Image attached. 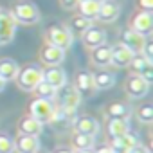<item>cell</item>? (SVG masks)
I'll list each match as a JSON object with an SVG mask.
<instances>
[{
  "label": "cell",
  "instance_id": "cell-1",
  "mask_svg": "<svg viewBox=\"0 0 153 153\" xmlns=\"http://www.w3.org/2000/svg\"><path fill=\"white\" fill-rule=\"evenodd\" d=\"M9 13H11V16L15 18L16 24H24V25H34L42 18L40 9L31 0H18V2H15Z\"/></svg>",
  "mask_w": 153,
  "mask_h": 153
},
{
  "label": "cell",
  "instance_id": "cell-17",
  "mask_svg": "<svg viewBox=\"0 0 153 153\" xmlns=\"http://www.w3.org/2000/svg\"><path fill=\"white\" fill-rule=\"evenodd\" d=\"M144 42H146V38H144L142 34L135 33L133 29H126V31L123 33V36H121V43L126 45V47H128L131 52H135V54H140V51H142V47H144Z\"/></svg>",
  "mask_w": 153,
  "mask_h": 153
},
{
  "label": "cell",
  "instance_id": "cell-12",
  "mask_svg": "<svg viewBox=\"0 0 153 153\" xmlns=\"http://www.w3.org/2000/svg\"><path fill=\"white\" fill-rule=\"evenodd\" d=\"M121 15V6L117 2H112V0H101V7H99V13L96 16V20L99 22H115Z\"/></svg>",
  "mask_w": 153,
  "mask_h": 153
},
{
  "label": "cell",
  "instance_id": "cell-8",
  "mask_svg": "<svg viewBox=\"0 0 153 153\" xmlns=\"http://www.w3.org/2000/svg\"><path fill=\"white\" fill-rule=\"evenodd\" d=\"M74 88L78 90V94L81 97H90L96 94V87H94V78L88 70H81L76 74V85Z\"/></svg>",
  "mask_w": 153,
  "mask_h": 153
},
{
  "label": "cell",
  "instance_id": "cell-40",
  "mask_svg": "<svg viewBox=\"0 0 153 153\" xmlns=\"http://www.w3.org/2000/svg\"><path fill=\"white\" fill-rule=\"evenodd\" d=\"M74 153H94L92 149H81V151H74Z\"/></svg>",
  "mask_w": 153,
  "mask_h": 153
},
{
  "label": "cell",
  "instance_id": "cell-21",
  "mask_svg": "<svg viewBox=\"0 0 153 153\" xmlns=\"http://www.w3.org/2000/svg\"><path fill=\"white\" fill-rule=\"evenodd\" d=\"M42 130H43V124L42 123H38L34 117H24V119H20V123H18V131L20 133H24V135H40L42 133Z\"/></svg>",
  "mask_w": 153,
  "mask_h": 153
},
{
  "label": "cell",
  "instance_id": "cell-27",
  "mask_svg": "<svg viewBox=\"0 0 153 153\" xmlns=\"http://www.w3.org/2000/svg\"><path fill=\"white\" fill-rule=\"evenodd\" d=\"M90 25H92V20H88V18H85V16L78 15V16H74V18L70 20L68 31H70L72 34H83Z\"/></svg>",
  "mask_w": 153,
  "mask_h": 153
},
{
  "label": "cell",
  "instance_id": "cell-31",
  "mask_svg": "<svg viewBox=\"0 0 153 153\" xmlns=\"http://www.w3.org/2000/svg\"><path fill=\"white\" fill-rule=\"evenodd\" d=\"M15 148H13V139L9 135H4L0 133V153H13Z\"/></svg>",
  "mask_w": 153,
  "mask_h": 153
},
{
  "label": "cell",
  "instance_id": "cell-6",
  "mask_svg": "<svg viewBox=\"0 0 153 153\" xmlns=\"http://www.w3.org/2000/svg\"><path fill=\"white\" fill-rule=\"evenodd\" d=\"M124 90H126L128 97H131V99H142L149 92V85L140 78V76L131 74L130 78L126 79V83H124Z\"/></svg>",
  "mask_w": 153,
  "mask_h": 153
},
{
  "label": "cell",
  "instance_id": "cell-7",
  "mask_svg": "<svg viewBox=\"0 0 153 153\" xmlns=\"http://www.w3.org/2000/svg\"><path fill=\"white\" fill-rule=\"evenodd\" d=\"M16 22L11 16V13L0 11V45H7L13 42L15 33H16Z\"/></svg>",
  "mask_w": 153,
  "mask_h": 153
},
{
  "label": "cell",
  "instance_id": "cell-32",
  "mask_svg": "<svg viewBox=\"0 0 153 153\" xmlns=\"http://www.w3.org/2000/svg\"><path fill=\"white\" fill-rule=\"evenodd\" d=\"M137 76H140V78H142L148 85H151V83H153V63H148V65L140 70V74H137Z\"/></svg>",
  "mask_w": 153,
  "mask_h": 153
},
{
  "label": "cell",
  "instance_id": "cell-11",
  "mask_svg": "<svg viewBox=\"0 0 153 153\" xmlns=\"http://www.w3.org/2000/svg\"><path fill=\"white\" fill-rule=\"evenodd\" d=\"M43 81L49 83L51 87H54L56 90L65 88L67 85V72L61 67H49L47 70H43Z\"/></svg>",
  "mask_w": 153,
  "mask_h": 153
},
{
  "label": "cell",
  "instance_id": "cell-34",
  "mask_svg": "<svg viewBox=\"0 0 153 153\" xmlns=\"http://www.w3.org/2000/svg\"><path fill=\"white\" fill-rule=\"evenodd\" d=\"M79 2L81 0H59V4H61L63 9H76Z\"/></svg>",
  "mask_w": 153,
  "mask_h": 153
},
{
  "label": "cell",
  "instance_id": "cell-22",
  "mask_svg": "<svg viewBox=\"0 0 153 153\" xmlns=\"http://www.w3.org/2000/svg\"><path fill=\"white\" fill-rule=\"evenodd\" d=\"M94 78V87L96 90H108L115 85V76L112 72H106V70H101L97 74H92Z\"/></svg>",
  "mask_w": 153,
  "mask_h": 153
},
{
  "label": "cell",
  "instance_id": "cell-2",
  "mask_svg": "<svg viewBox=\"0 0 153 153\" xmlns=\"http://www.w3.org/2000/svg\"><path fill=\"white\" fill-rule=\"evenodd\" d=\"M45 40L49 45H54L61 51H67L72 47V42H74V34L68 31L67 25H61V24H54L51 27H47L45 31Z\"/></svg>",
  "mask_w": 153,
  "mask_h": 153
},
{
  "label": "cell",
  "instance_id": "cell-36",
  "mask_svg": "<svg viewBox=\"0 0 153 153\" xmlns=\"http://www.w3.org/2000/svg\"><path fill=\"white\" fill-rule=\"evenodd\" d=\"M139 6L144 11H151L153 9V0H139Z\"/></svg>",
  "mask_w": 153,
  "mask_h": 153
},
{
  "label": "cell",
  "instance_id": "cell-3",
  "mask_svg": "<svg viewBox=\"0 0 153 153\" xmlns=\"http://www.w3.org/2000/svg\"><path fill=\"white\" fill-rule=\"evenodd\" d=\"M15 79H16V85L20 90L33 92L36 88V85L40 81H43V70L36 65H31V67H25L24 70H20Z\"/></svg>",
  "mask_w": 153,
  "mask_h": 153
},
{
  "label": "cell",
  "instance_id": "cell-38",
  "mask_svg": "<svg viewBox=\"0 0 153 153\" xmlns=\"http://www.w3.org/2000/svg\"><path fill=\"white\" fill-rule=\"evenodd\" d=\"M52 153H74L72 149H67V148H61V149H54Z\"/></svg>",
  "mask_w": 153,
  "mask_h": 153
},
{
  "label": "cell",
  "instance_id": "cell-28",
  "mask_svg": "<svg viewBox=\"0 0 153 153\" xmlns=\"http://www.w3.org/2000/svg\"><path fill=\"white\" fill-rule=\"evenodd\" d=\"M33 92H34L40 99H49V101H54L56 96H58V90H56L54 87H51L49 83H45V81H40Z\"/></svg>",
  "mask_w": 153,
  "mask_h": 153
},
{
  "label": "cell",
  "instance_id": "cell-35",
  "mask_svg": "<svg viewBox=\"0 0 153 153\" xmlns=\"http://www.w3.org/2000/svg\"><path fill=\"white\" fill-rule=\"evenodd\" d=\"M128 153H151V151H149V148H146V146H142V144L139 142V144H137L135 148H131Z\"/></svg>",
  "mask_w": 153,
  "mask_h": 153
},
{
  "label": "cell",
  "instance_id": "cell-10",
  "mask_svg": "<svg viewBox=\"0 0 153 153\" xmlns=\"http://www.w3.org/2000/svg\"><path fill=\"white\" fill-rule=\"evenodd\" d=\"M13 148H15L16 153H36L42 146H40V139L36 135H24V133H20L13 140Z\"/></svg>",
  "mask_w": 153,
  "mask_h": 153
},
{
  "label": "cell",
  "instance_id": "cell-23",
  "mask_svg": "<svg viewBox=\"0 0 153 153\" xmlns=\"http://www.w3.org/2000/svg\"><path fill=\"white\" fill-rule=\"evenodd\" d=\"M99 7H101V0H81V2L78 4L79 15L88 18V20H94L97 16Z\"/></svg>",
  "mask_w": 153,
  "mask_h": 153
},
{
  "label": "cell",
  "instance_id": "cell-19",
  "mask_svg": "<svg viewBox=\"0 0 153 153\" xmlns=\"http://www.w3.org/2000/svg\"><path fill=\"white\" fill-rule=\"evenodd\" d=\"M137 144H139V137L135 133H130V131L124 133V135H119V137H112V140H110V148L124 149V151H130Z\"/></svg>",
  "mask_w": 153,
  "mask_h": 153
},
{
  "label": "cell",
  "instance_id": "cell-24",
  "mask_svg": "<svg viewBox=\"0 0 153 153\" xmlns=\"http://www.w3.org/2000/svg\"><path fill=\"white\" fill-rule=\"evenodd\" d=\"M70 144H72V148H74L76 151H81V149H92L94 144H96V137L87 135V133H74Z\"/></svg>",
  "mask_w": 153,
  "mask_h": 153
},
{
  "label": "cell",
  "instance_id": "cell-37",
  "mask_svg": "<svg viewBox=\"0 0 153 153\" xmlns=\"http://www.w3.org/2000/svg\"><path fill=\"white\" fill-rule=\"evenodd\" d=\"M94 153H114V148H110V146H103V148H97Z\"/></svg>",
  "mask_w": 153,
  "mask_h": 153
},
{
  "label": "cell",
  "instance_id": "cell-29",
  "mask_svg": "<svg viewBox=\"0 0 153 153\" xmlns=\"http://www.w3.org/2000/svg\"><path fill=\"white\" fill-rule=\"evenodd\" d=\"M148 63H151V61H148L142 54H135V56H133V59L130 61V65H128V67L131 68V72H133V74H140V70H142Z\"/></svg>",
  "mask_w": 153,
  "mask_h": 153
},
{
  "label": "cell",
  "instance_id": "cell-5",
  "mask_svg": "<svg viewBox=\"0 0 153 153\" xmlns=\"http://www.w3.org/2000/svg\"><path fill=\"white\" fill-rule=\"evenodd\" d=\"M81 99L83 97L78 94V90H76L74 87H67V90L61 96V105L58 106L59 112H61V117L63 119L74 117L76 115V110H78L79 105H81Z\"/></svg>",
  "mask_w": 153,
  "mask_h": 153
},
{
  "label": "cell",
  "instance_id": "cell-9",
  "mask_svg": "<svg viewBox=\"0 0 153 153\" xmlns=\"http://www.w3.org/2000/svg\"><path fill=\"white\" fill-rule=\"evenodd\" d=\"M131 29L139 34H142L144 38H148L153 31V15L151 11H140L133 16L131 20Z\"/></svg>",
  "mask_w": 153,
  "mask_h": 153
},
{
  "label": "cell",
  "instance_id": "cell-42",
  "mask_svg": "<svg viewBox=\"0 0 153 153\" xmlns=\"http://www.w3.org/2000/svg\"><path fill=\"white\" fill-rule=\"evenodd\" d=\"M36 153H51V151H47V149H42V148H40V149H38Z\"/></svg>",
  "mask_w": 153,
  "mask_h": 153
},
{
  "label": "cell",
  "instance_id": "cell-39",
  "mask_svg": "<svg viewBox=\"0 0 153 153\" xmlns=\"http://www.w3.org/2000/svg\"><path fill=\"white\" fill-rule=\"evenodd\" d=\"M4 88H6V81H4V79H2V78H0V92H2V90H4Z\"/></svg>",
  "mask_w": 153,
  "mask_h": 153
},
{
  "label": "cell",
  "instance_id": "cell-41",
  "mask_svg": "<svg viewBox=\"0 0 153 153\" xmlns=\"http://www.w3.org/2000/svg\"><path fill=\"white\" fill-rule=\"evenodd\" d=\"M114 153H128V151H124V149H114Z\"/></svg>",
  "mask_w": 153,
  "mask_h": 153
},
{
  "label": "cell",
  "instance_id": "cell-30",
  "mask_svg": "<svg viewBox=\"0 0 153 153\" xmlns=\"http://www.w3.org/2000/svg\"><path fill=\"white\" fill-rule=\"evenodd\" d=\"M137 117H139V121L144 123V124L153 123V106H151V105H144V106H140L139 112H137Z\"/></svg>",
  "mask_w": 153,
  "mask_h": 153
},
{
  "label": "cell",
  "instance_id": "cell-33",
  "mask_svg": "<svg viewBox=\"0 0 153 153\" xmlns=\"http://www.w3.org/2000/svg\"><path fill=\"white\" fill-rule=\"evenodd\" d=\"M140 54H142L148 61H151V63H153V42H149V40L146 38V42H144V47H142Z\"/></svg>",
  "mask_w": 153,
  "mask_h": 153
},
{
  "label": "cell",
  "instance_id": "cell-14",
  "mask_svg": "<svg viewBox=\"0 0 153 153\" xmlns=\"http://www.w3.org/2000/svg\"><path fill=\"white\" fill-rule=\"evenodd\" d=\"M133 56H135V52H131L126 45L117 43V45L112 47V63L110 65H114L117 68H124V67L130 65V61L133 59Z\"/></svg>",
  "mask_w": 153,
  "mask_h": 153
},
{
  "label": "cell",
  "instance_id": "cell-20",
  "mask_svg": "<svg viewBox=\"0 0 153 153\" xmlns=\"http://www.w3.org/2000/svg\"><path fill=\"white\" fill-rule=\"evenodd\" d=\"M18 72H20V67H18V63L15 59H11V58H2L0 59V78H2L6 83L13 81L18 76Z\"/></svg>",
  "mask_w": 153,
  "mask_h": 153
},
{
  "label": "cell",
  "instance_id": "cell-16",
  "mask_svg": "<svg viewBox=\"0 0 153 153\" xmlns=\"http://www.w3.org/2000/svg\"><path fill=\"white\" fill-rule=\"evenodd\" d=\"M72 126H74L76 133H87L92 137H97V133H99V123L94 117H76Z\"/></svg>",
  "mask_w": 153,
  "mask_h": 153
},
{
  "label": "cell",
  "instance_id": "cell-15",
  "mask_svg": "<svg viewBox=\"0 0 153 153\" xmlns=\"http://www.w3.org/2000/svg\"><path fill=\"white\" fill-rule=\"evenodd\" d=\"M81 42H83V45L88 47V49L99 47V45L106 43V33H105L103 29H99V27L90 25V27L81 34Z\"/></svg>",
  "mask_w": 153,
  "mask_h": 153
},
{
  "label": "cell",
  "instance_id": "cell-13",
  "mask_svg": "<svg viewBox=\"0 0 153 153\" xmlns=\"http://www.w3.org/2000/svg\"><path fill=\"white\" fill-rule=\"evenodd\" d=\"M63 59H65V51H61V49H58L54 45L45 43L42 47V51H40V61L45 63V65H49V67H56Z\"/></svg>",
  "mask_w": 153,
  "mask_h": 153
},
{
  "label": "cell",
  "instance_id": "cell-25",
  "mask_svg": "<svg viewBox=\"0 0 153 153\" xmlns=\"http://www.w3.org/2000/svg\"><path fill=\"white\" fill-rule=\"evenodd\" d=\"M105 114L112 119H128V115L131 114V108L124 103H114L105 110Z\"/></svg>",
  "mask_w": 153,
  "mask_h": 153
},
{
  "label": "cell",
  "instance_id": "cell-43",
  "mask_svg": "<svg viewBox=\"0 0 153 153\" xmlns=\"http://www.w3.org/2000/svg\"><path fill=\"white\" fill-rule=\"evenodd\" d=\"M0 11H2V9H0Z\"/></svg>",
  "mask_w": 153,
  "mask_h": 153
},
{
  "label": "cell",
  "instance_id": "cell-26",
  "mask_svg": "<svg viewBox=\"0 0 153 153\" xmlns=\"http://www.w3.org/2000/svg\"><path fill=\"white\" fill-rule=\"evenodd\" d=\"M130 131V121L128 119H110L108 123V133L110 137H119Z\"/></svg>",
  "mask_w": 153,
  "mask_h": 153
},
{
  "label": "cell",
  "instance_id": "cell-4",
  "mask_svg": "<svg viewBox=\"0 0 153 153\" xmlns=\"http://www.w3.org/2000/svg\"><path fill=\"white\" fill-rule=\"evenodd\" d=\"M31 117H34L38 123L42 124H47V123H52L54 119V112H56V105L49 99H40L36 97L33 103H31Z\"/></svg>",
  "mask_w": 153,
  "mask_h": 153
},
{
  "label": "cell",
  "instance_id": "cell-18",
  "mask_svg": "<svg viewBox=\"0 0 153 153\" xmlns=\"http://www.w3.org/2000/svg\"><path fill=\"white\" fill-rule=\"evenodd\" d=\"M92 63L99 68H106L110 67L112 63V47L103 43L99 47H94L92 49Z\"/></svg>",
  "mask_w": 153,
  "mask_h": 153
}]
</instances>
